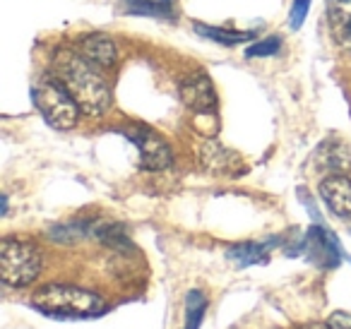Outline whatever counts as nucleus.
<instances>
[{
	"label": "nucleus",
	"instance_id": "1",
	"mask_svg": "<svg viewBox=\"0 0 351 329\" xmlns=\"http://www.w3.org/2000/svg\"><path fill=\"white\" fill-rule=\"evenodd\" d=\"M53 75L68 87L82 113L99 118L111 108V89L97 65H92L87 58H82L75 51H60L53 58Z\"/></svg>",
	"mask_w": 351,
	"mask_h": 329
},
{
	"label": "nucleus",
	"instance_id": "2",
	"mask_svg": "<svg viewBox=\"0 0 351 329\" xmlns=\"http://www.w3.org/2000/svg\"><path fill=\"white\" fill-rule=\"evenodd\" d=\"M32 303L36 310L46 315H56V317H92V315H101L106 310L101 295L65 284L41 286L32 295Z\"/></svg>",
	"mask_w": 351,
	"mask_h": 329
},
{
	"label": "nucleus",
	"instance_id": "3",
	"mask_svg": "<svg viewBox=\"0 0 351 329\" xmlns=\"http://www.w3.org/2000/svg\"><path fill=\"white\" fill-rule=\"evenodd\" d=\"M34 103L44 121L56 130H73L82 113L75 97L56 75H46L39 80V84L34 87Z\"/></svg>",
	"mask_w": 351,
	"mask_h": 329
},
{
	"label": "nucleus",
	"instance_id": "4",
	"mask_svg": "<svg viewBox=\"0 0 351 329\" xmlns=\"http://www.w3.org/2000/svg\"><path fill=\"white\" fill-rule=\"evenodd\" d=\"M44 267V255L36 245L17 238H5L0 243V274L12 289L29 286Z\"/></svg>",
	"mask_w": 351,
	"mask_h": 329
},
{
	"label": "nucleus",
	"instance_id": "5",
	"mask_svg": "<svg viewBox=\"0 0 351 329\" xmlns=\"http://www.w3.org/2000/svg\"><path fill=\"white\" fill-rule=\"evenodd\" d=\"M291 257L303 255L308 262H313L315 267L322 269H332V267L339 265L341 260V247L337 243V238L332 236L327 228H322L320 223L308 228V233L303 236V241H298V245L289 252Z\"/></svg>",
	"mask_w": 351,
	"mask_h": 329
},
{
	"label": "nucleus",
	"instance_id": "6",
	"mask_svg": "<svg viewBox=\"0 0 351 329\" xmlns=\"http://www.w3.org/2000/svg\"><path fill=\"white\" fill-rule=\"evenodd\" d=\"M123 135L140 149V166L145 171H166L173 164L169 145L164 137H159L154 130L145 125H128L123 127Z\"/></svg>",
	"mask_w": 351,
	"mask_h": 329
},
{
	"label": "nucleus",
	"instance_id": "7",
	"mask_svg": "<svg viewBox=\"0 0 351 329\" xmlns=\"http://www.w3.org/2000/svg\"><path fill=\"white\" fill-rule=\"evenodd\" d=\"M181 101L191 108L197 116H212L217 106V92L215 84H212L210 75L205 73H191L186 80L181 82Z\"/></svg>",
	"mask_w": 351,
	"mask_h": 329
},
{
	"label": "nucleus",
	"instance_id": "8",
	"mask_svg": "<svg viewBox=\"0 0 351 329\" xmlns=\"http://www.w3.org/2000/svg\"><path fill=\"white\" fill-rule=\"evenodd\" d=\"M320 197L337 219L351 221V178L341 173L327 175L320 183Z\"/></svg>",
	"mask_w": 351,
	"mask_h": 329
},
{
	"label": "nucleus",
	"instance_id": "9",
	"mask_svg": "<svg viewBox=\"0 0 351 329\" xmlns=\"http://www.w3.org/2000/svg\"><path fill=\"white\" fill-rule=\"evenodd\" d=\"M200 161L210 173L239 175L243 173V159L234 149L219 145L217 140H207L200 149Z\"/></svg>",
	"mask_w": 351,
	"mask_h": 329
},
{
	"label": "nucleus",
	"instance_id": "10",
	"mask_svg": "<svg viewBox=\"0 0 351 329\" xmlns=\"http://www.w3.org/2000/svg\"><path fill=\"white\" fill-rule=\"evenodd\" d=\"M80 56L97 68H113L118 63V46L106 34H87L80 41Z\"/></svg>",
	"mask_w": 351,
	"mask_h": 329
},
{
	"label": "nucleus",
	"instance_id": "11",
	"mask_svg": "<svg viewBox=\"0 0 351 329\" xmlns=\"http://www.w3.org/2000/svg\"><path fill=\"white\" fill-rule=\"evenodd\" d=\"M327 25L337 44L351 51V0H327Z\"/></svg>",
	"mask_w": 351,
	"mask_h": 329
},
{
	"label": "nucleus",
	"instance_id": "12",
	"mask_svg": "<svg viewBox=\"0 0 351 329\" xmlns=\"http://www.w3.org/2000/svg\"><path fill=\"white\" fill-rule=\"evenodd\" d=\"M274 243H279L277 238L272 241H263V243H239V245L229 247L226 257L234 262L236 267H253V265H265L269 260V250H272Z\"/></svg>",
	"mask_w": 351,
	"mask_h": 329
},
{
	"label": "nucleus",
	"instance_id": "13",
	"mask_svg": "<svg viewBox=\"0 0 351 329\" xmlns=\"http://www.w3.org/2000/svg\"><path fill=\"white\" fill-rule=\"evenodd\" d=\"M121 10L132 17H156V20H176L173 0H121Z\"/></svg>",
	"mask_w": 351,
	"mask_h": 329
},
{
	"label": "nucleus",
	"instance_id": "14",
	"mask_svg": "<svg viewBox=\"0 0 351 329\" xmlns=\"http://www.w3.org/2000/svg\"><path fill=\"white\" fill-rule=\"evenodd\" d=\"M89 236L101 241L104 245L116 247V250H130V238H128L125 228L121 223H97L92 221L89 226Z\"/></svg>",
	"mask_w": 351,
	"mask_h": 329
},
{
	"label": "nucleus",
	"instance_id": "15",
	"mask_svg": "<svg viewBox=\"0 0 351 329\" xmlns=\"http://www.w3.org/2000/svg\"><path fill=\"white\" fill-rule=\"evenodd\" d=\"M193 27H195V32L202 39L217 41V44H221V46H239L253 39V32H231V29H221V27L202 25V22H195Z\"/></svg>",
	"mask_w": 351,
	"mask_h": 329
},
{
	"label": "nucleus",
	"instance_id": "16",
	"mask_svg": "<svg viewBox=\"0 0 351 329\" xmlns=\"http://www.w3.org/2000/svg\"><path fill=\"white\" fill-rule=\"evenodd\" d=\"M317 161L320 166H325L327 171H344L351 166V156L346 151V147L341 145H322V149L317 151Z\"/></svg>",
	"mask_w": 351,
	"mask_h": 329
},
{
	"label": "nucleus",
	"instance_id": "17",
	"mask_svg": "<svg viewBox=\"0 0 351 329\" xmlns=\"http://www.w3.org/2000/svg\"><path fill=\"white\" fill-rule=\"evenodd\" d=\"M207 313V298L202 291H191L186 298V329H200Z\"/></svg>",
	"mask_w": 351,
	"mask_h": 329
},
{
	"label": "nucleus",
	"instance_id": "18",
	"mask_svg": "<svg viewBox=\"0 0 351 329\" xmlns=\"http://www.w3.org/2000/svg\"><path fill=\"white\" fill-rule=\"evenodd\" d=\"M282 51V39L279 36H269V39H263L258 44L248 46L245 49V58H265V56H274Z\"/></svg>",
	"mask_w": 351,
	"mask_h": 329
},
{
	"label": "nucleus",
	"instance_id": "19",
	"mask_svg": "<svg viewBox=\"0 0 351 329\" xmlns=\"http://www.w3.org/2000/svg\"><path fill=\"white\" fill-rule=\"evenodd\" d=\"M308 10H311V0H293L291 12H289V27L291 29H298L306 20Z\"/></svg>",
	"mask_w": 351,
	"mask_h": 329
},
{
	"label": "nucleus",
	"instance_id": "20",
	"mask_svg": "<svg viewBox=\"0 0 351 329\" xmlns=\"http://www.w3.org/2000/svg\"><path fill=\"white\" fill-rule=\"evenodd\" d=\"M330 324L335 329H351V313H335L330 317Z\"/></svg>",
	"mask_w": 351,
	"mask_h": 329
},
{
	"label": "nucleus",
	"instance_id": "21",
	"mask_svg": "<svg viewBox=\"0 0 351 329\" xmlns=\"http://www.w3.org/2000/svg\"><path fill=\"white\" fill-rule=\"evenodd\" d=\"M303 329H335L330 322H315V324H308V327H303Z\"/></svg>",
	"mask_w": 351,
	"mask_h": 329
},
{
	"label": "nucleus",
	"instance_id": "22",
	"mask_svg": "<svg viewBox=\"0 0 351 329\" xmlns=\"http://www.w3.org/2000/svg\"><path fill=\"white\" fill-rule=\"evenodd\" d=\"M346 260H349V262H351V257H346Z\"/></svg>",
	"mask_w": 351,
	"mask_h": 329
}]
</instances>
